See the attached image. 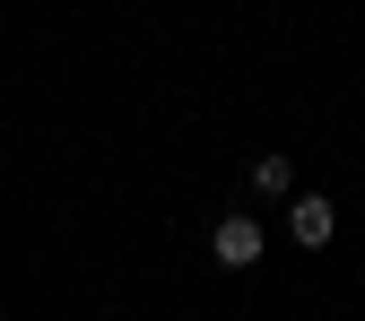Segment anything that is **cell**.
Wrapping results in <instances>:
<instances>
[{
  "instance_id": "1",
  "label": "cell",
  "mask_w": 365,
  "mask_h": 321,
  "mask_svg": "<svg viewBox=\"0 0 365 321\" xmlns=\"http://www.w3.org/2000/svg\"><path fill=\"white\" fill-rule=\"evenodd\" d=\"M261 243H269V235H261V217H244V209H235V217H217V235H209V252H217L226 269H252Z\"/></svg>"
},
{
  "instance_id": "2",
  "label": "cell",
  "mask_w": 365,
  "mask_h": 321,
  "mask_svg": "<svg viewBox=\"0 0 365 321\" xmlns=\"http://www.w3.org/2000/svg\"><path fill=\"white\" fill-rule=\"evenodd\" d=\"M287 235H296V243H304V252H322V243H331V235H339V209H331V200H322V191H304V200H296V209H287Z\"/></svg>"
},
{
  "instance_id": "3",
  "label": "cell",
  "mask_w": 365,
  "mask_h": 321,
  "mask_svg": "<svg viewBox=\"0 0 365 321\" xmlns=\"http://www.w3.org/2000/svg\"><path fill=\"white\" fill-rule=\"evenodd\" d=\"M252 191H296V165H287V157H261V165H252Z\"/></svg>"
}]
</instances>
